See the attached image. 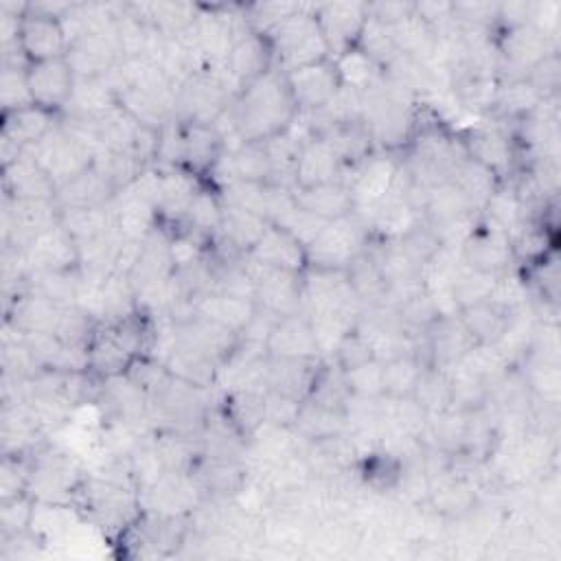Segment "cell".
<instances>
[{
	"label": "cell",
	"instance_id": "16",
	"mask_svg": "<svg viewBox=\"0 0 561 561\" xmlns=\"http://www.w3.org/2000/svg\"><path fill=\"white\" fill-rule=\"evenodd\" d=\"M248 254L254 261L274 270H289V272L307 270V248L287 230L272 224L263 232L259 243L252 248V252Z\"/></svg>",
	"mask_w": 561,
	"mask_h": 561
},
{
	"label": "cell",
	"instance_id": "19",
	"mask_svg": "<svg viewBox=\"0 0 561 561\" xmlns=\"http://www.w3.org/2000/svg\"><path fill=\"white\" fill-rule=\"evenodd\" d=\"M116 197L114 186L94 169H85L70 182L57 188L55 202L59 208H107Z\"/></svg>",
	"mask_w": 561,
	"mask_h": 561
},
{
	"label": "cell",
	"instance_id": "15",
	"mask_svg": "<svg viewBox=\"0 0 561 561\" xmlns=\"http://www.w3.org/2000/svg\"><path fill=\"white\" fill-rule=\"evenodd\" d=\"M162 362H164L169 375L178 381H184V383H191L197 388H208V390L213 386H217L219 362L191 344L175 340Z\"/></svg>",
	"mask_w": 561,
	"mask_h": 561
},
{
	"label": "cell",
	"instance_id": "11",
	"mask_svg": "<svg viewBox=\"0 0 561 561\" xmlns=\"http://www.w3.org/2000/svg\"><path fill=\"white\" fill-rule=\"evenodd\" d=\"M427 359L432 368L449 370L456 366L478 342L462 324L460 316H440L425 333H423Z\"/></svg>",
	"mask_w": 561,
	"mask_h": 561
},
{
	"label": "cell",
	"instance_id": "17",
	"mask_svg": "<svg viewBox=\"0 0 561 561\" xmlns=\"http://www.w3.org/2000/svg\"><path fill=\"white\" fill-rule=\"evenodd\" d=\"M462 147H465L469 158L489 167L500 178H504V173L511 171V167L515 162L513 138L500 127H476V129H471L465 136Z\"/></svg>",
	"mask_w": 561,
	"mask_h": 561
},
{
	"label": "cell",
	"instance_id": "1",
	"mask_svg": "<svg viewBox=\"0 0 561 561\" xmlns=\"http://www.w3.org/2000/svg\"><path fill=\"white\" fill-rule=\"evenodd\" d=\"M298 114L287 75L280 68H272L248 83L226 110V118L241 142H263L285 131Z\"/></svg>",
	"mask_w": 561,
	"mask_h": 561
},
{
	"label": "cell",
	"instance_id": "13",
	"mask_svg": "<svg viewBox=\"0 0 561 561\" xmlns=\"http://www.w3.org/2000/svg\"><path fill=\"white\" fill-rule=\"evenodd\" d=\"M346 164L340 156L318 136H311L298 153L294 167V188H309L329 182H344Z\"/></svg>",
	"mask_w": 561,
	"mask_h": 561
},
{
	"label": "cell",
	"instance_id": "22",
	"mask_svg": "<svg viewBox=\"0 0 561 561\" xmlns=\"http://www.w3.org/2000/svg\"><path fill=\"white\" fill-rule=\"evenodd\" d=\"M57 125H59V118L55 112L44 110L39 105H28V107H22L15 112H4L2 136L11 138L20 147L28 149V147L37 145Z\"/></svg>",
	"mask_w": 561,
	"mask_h": 561
},
{
	"label": "cell",
	"instance_id": "29",
	"mask_svg": "<svg viewBox=\"0 0 561 561\" xmlns=\"http://www.w3.org/2000/svg\"><path fill=\"white\" fill-rule=\"evenodd\" d=\"M267 188H270L267 182L237 180V182L224 186L219 191V195L226 206L250 210V213H256L267 219Z\"/></svg>",
	"mask_w": 561,
	"mask_h": 561
},
{
	"label": "cell",
	"instance_id": "33",
	"mask_svg": "<svg viewBox=\"0 0 561 561\" xmlns=\"http://www.w3.org/2000/svg\"><path fill=\"white\" fill-rule=\"evenodd\" d=\"M370 359H375L370 340L357 327L337 344L335 353L331 355V362L342 370H351V368L362 366Z\"/></svg>",
	"mask_w": 561,
	"mask_h": 561
},
{
	"label": "cell",
	"instance_id": "26",
	"mask_svg": "<svg viewBox=\"0 0 561 561\" xmlns=\"http://www.w3.org/2000/svg\"><path fill=\"white\" fill-rule=\"evenodd\" d=\"M497 276L495 274H486V272H478L471 270L467 265L460 267V272L456 274V278L449 285V291L458 305V309H467L471 305L491 300V294L495 289Z\"/></svg>",
	"mask_w": 561,
	"mask_h": 561
},
{
	"label": "cell",
	"instance_id": "23",
	"mask_svg": "<svg viewBox=\"0 0 561 561\" xmlns=\"http://www.w3.org/2000/svg\"><path fill=\"white\" fill-rule=\"evenodd\" d=\"M340 83L355 92H368L383 79V70L359 48H351L337 57H333Z\"/></svg>",
	"mask_w": 561,
	"mask_h": 561
},
{
	"label": "cell",
	"instance_id": "12",
	"mask_svg": "<svg viewBox=\"0 0 561 561\" xmlns=\"http://www.w3.org/2000/svg\"><path fill=\"white\" fill-rule=\"evenodd\" d=\"M265 353L267 357L322 359L307 311L278 318L265 342Z\"/></svg>",
	"mask_w": 561,
	"mask_h": 561
},
{
	"label": "cell",
	"instance_id": "31",
	"mask_svg": "<svg viewBox=\"0 0 561 561\" xmlns=\"http://www.w3.org/2000/svg\"><path fill=\"white\" fill-rule=\"evenodd\" d=\"M0 94L4 112H15L33 103L28 81H26V66H4L0 79Z\"/></svg>",
	"mask_w": 561,
	"mask_h": 561
},
{
	"label": "cell",
	"instance_id": "8",
	"mask_svg": "<svg viewBox=\"0 0 561 561\" xmlns=\"http://www.w3.org/2000/svg\"><path fill=\"white\" fill-rule=\"evenodd\" d=\"M20 252L28 276L39 272H64L79 267V243L61 224L35 237Z\"/></svg>",
	"mask_w": 561,
	"mask_h": 561
},
{
	"label": "cell",
	"instance_id": "25",
	"mask_svg": "<svg viewBox=\"0 0 561 561\" xmlns=\"http://www.w3.org/2000/svg\"><path fill=\"white\" fill-rule=\"evenodd\" d=\"M224 215V202L221 195L199 186L197 193L191 199V206L186 210V228L195 234H204L206 239H213L219 230Z\"/></svg>",
	"mask_w": 561,
	"mask_h": 561
},
{
	"label": "cell",
	"instance_id": "5",
	"mask_svg": "<svg viewBox=\"0 0 561 561\" xmlns=\"http://www.w3.org/2000/svg\"><path fill=\"white\" fill-rule=\"evenodd\" d=\"M313 15L331 57L355 48L368 22L366 2H324L313 7Z\"/></svg>",
	"mask_w": 561,
	"mask_h": 561
},
{
	"label": "cell",
	"instance_id": "18",
	"mask_svg": "<svg viewBox=\"0 0 561 561\" xmlns=\"http://www.w3.org/2000/svg\"><path fill=\"white\" fill-rule=\"evenodd\" d=\"M195 313L241 335V331L248 327V322L256 313V302L252 298H243L226 291H206L199 298H195Z\"/></svg>",
	"mask_w": 561,
	"mask_h": 561
},
{
	"label": "cell",
	"instance_id": "27",
	"mask_svg": "<svg viewBox=\"0 0 561 561\" xmlns=\"http://www.w3.org/2000/svg\"><path fill=\"white\" fill-rule=\"evenodd\" d=\"M383 366V394L388 399H403L412 397L414 386L419 381L421 370L425 368L414 353L401 355L388 362H381Z\"/></svg>",
	"mask_w": 561,
	"mask_h": 561
},
{
	"label": "cell",
	"instance_id": "34",
	"mask_svg": "<svg viewBox=\"0 0 561 561\" xmlns=\"http://www.w3.org/2000/svg\"><path fill=\"white\" fill-rule=\"evenodd\" d=\"M559 53L552 50L548 53L541 61H537L528 72L526 79L543 94V96H554L557 88H559V79H561V70H559Z\"/></svg>",
	"mask_w": 561,
	"mask_h": 561
},
{
	"label": "cell",
	"instance_id": "21",
	"mask_svg": "<svg viewBox=\"0 0 561 561\" xmlns=\"http://www.w3.org/2000/svg\"><path fill=\"white\" fill-rule=\"evenodd\" d=\"M296 202L300 208L309 210L311 215L333 221L344 215L353 213V197L346 182H329L309 188H294Z\"/></svg>",
	"mask_w": 561,
	"mask_h": 561
},
{
	"label": "cell",
	"instance_id": "7",
	"mask_svg": "<svg viewBox=\"0 0 561 561\" xmlns=\"http://www.w3.org/2000/svg\"><path fill=\"white\" fill-rule=\"evenodd\" d=\"M460 256L467 267L500 276L511 270V261L515 254H513L511 237L493 228L491 224H486L480 215L478 226L460 245Z\"/></svg>",
	"mask_w": 561,
	"mask_h": 561
},
{
	"label": "cell",
	"instance_id": "20",
	"mask_svg": "<svg viewBox=\"0 0 561 561\" xmlns=\"http://www.w3.org/2000/svg\"><path fill=\"white\" fill-rule=\"evenodd\" d=\"M346 272V280L351 285V289L355 291V296L364 302V307L368 305H381L386 300L388 294V280L381 272V265L370 248V241L366 245V250H362L344 270Z\"/></svg>",
	"mask_w": 561,
	"mask_h": 561
},
{
	"label": "cell",
	"instance_id": "6",
	"mask_svg": "<svg viewBox=\"0 0 561 561\" xmlns=\"http://www.w3.org/2000/svg\"><path fill=\"white\" fill-rule=\"evenodd\" d=\"M26 81L33 96V103L50 110L55 114L64 112L72 90H75V72L66 57L35 61L26 66Z\"/></svg>",
	"mask_w": 561,
	"mask_h": 561
},
{
	"label": "cell",
	"instance_id": "2",
	"mask_svg": "<svg viewBox=\"0 0 561 561\" xmlns=\"http://www.w3.org/2000/svg\"><path fill=\"white\" fill-rule=\"evenodd\" d=\"M368 241L370 230L355 213L333 219L307 248V267L346 270L348 263L366 250Z\"/></svg>",
	"mask_w": 561,
	"mask_h": 561
},
{
	"label": "cell",
	"instance_id": "10",
	"mask_svg": "<svg viewBox=\"0 0 561 561\" xmlns=\"http://www.w3.org/2000/svg\"><path fill=\"white\" fill-rule=\"evenodd\" d=\"M221 68L243 90L248 83H252L254 79L263 77L272 68H276V55H274L270 37L265 33H256V31L241 35L232 44Z\"/></svg>",
	"mask_w": 561,
	"mask_h": 561
},
{
	"label": "cell",
	"instance_id": "9",
	"mask_svg": "<svg viewBox=\"0 0 561 561\" xmlns=\"http://www.w3.org/2000/svg\"><path fill=\"white\" fill-rule=\"evenodd\" d=\"M289 90L300 112L311 114L324 107L342 88L333 57L285 72Z\"/></svg>",
	"mask_w": 561,
	"mask_h": 561
},
{
	"label": "cell",
	"instance_id": "28",
	"mask_svg": "<svg viewBox=\"0 0 561 561\" xmlns=\"http://www.w3.org/2000/svg\"><path fill=\"white\" fill-rule=\"evenodd\" d=\"M412 397L421 403V408L427 414H438L443 410H449L451 403V386L447 370L440 368H423L419 375V381L414 386Z\"/></svg>",
	"mask_w": 561,
	"mask_h": 561
},
{
	"label": "cell",
	"instance_id": "3",
	"mask_svg": "<svg viewBox=\"0 0 561 561\" xmlns=\"http://www.w3.org/2000/svg\"><path fill=\"white\" fill-rule=\"evenodd\" d=\"M37 164L48 173V178L55 182V186H64L79 173L92 167L94 162V151L77 140L72 134H68L61 123L48 131L37 145L26 149Z\"/></svg>",
	"mask_w": 561,
	"mask_h": 561
},
{
	"label": "cell",
	"instance_id": "30",
	"mask_svg": "<svg viewBox=\"0 0 561 561\" xmlns=\"http://www.w3.org/2000/svg\"><path fill=\"white\" fill-rule=\"evenodd\" d=\"M35 504H37V500L31 493H22V495L2 500V508H0L2 537H13V535L26 533L28 526L33 524Z\"/></svg>",
	"mask_w": 561,
	"mask_h": 561
},
{
	"label": "cell",
	"instance_id": "4",
	"mask_svg": "<svg viewBox=\"0 0 561 561\" xmlns=\"http://www.w3.org/2000/svg\"><path fill=\"white\" fill-rule=\"evenodd\" d=\"M68 46L70 44L64 28V18L35 11L28 2L18 28V50L24 55V59L28 64H35L66 57Z\"/></svg>",
	"mask_w": 561,
	"mask_h": 561
},
{
	"label": "cell",
	"instance_id": "14",
	"mask_svg": "<svg viewBox=\"0 0 561 561\" xmlns=\"http://www.w3.org/2000/svg\"><path fill=\"white\" fill-rule=\"evenodd\" d=\"M2 184L4 197L11 199H55L57 195L55 182L28 151L2 167Z\"/></svg>",
	"mask_w": 561,
	"mask_h": 561
},
{
	"label": "cell",
	"instance_id": "24",
	"mask_svg": "<svg viewBox=\"0 0 561 561\" xmlns=\"http://www.w3.org/2000/svg\"><path fill=\"white\" fill-rule=\"evenodd\" d=\"M458 316L478 344H497L508 320V311L493 300L471 305Z\"/></svg>",
	"mask_w": 561,
	"mask_h": 561
},
{
	"label": "cell",
	"instance_id": "32",
	"mask_svg": "<svg viewBox=\"0 0 561 561\" xmlns=\"http://www.w3.org/2000/svg\"><path fill=\"white\" fill-rule=\"evenodd\" d=\"M344 379H346L348 392L355 397H370V399L386 397L383 394V366L379 359H370L362 366L344 370Z\"/></svg>",
	"mask_w": 561,
	"mask_h": 561
}]
</instances>
